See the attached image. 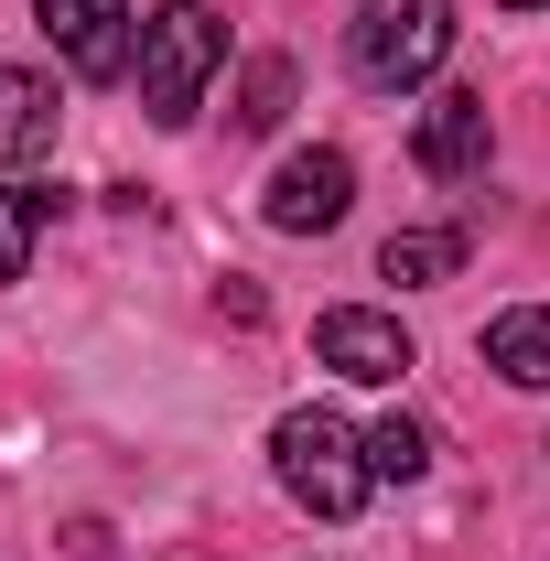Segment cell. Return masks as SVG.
<instances>
[{
    "label": "cell",
    "instance_id": "6da1fadb",
    "mask_svg": "<svg viewBox=\"0 0 550 561\" xmlns=\"http://www.w3.org/2000/svg\"><path fill=\"white\" fill-rule=\"evenodd\" d=\"M216 66H227V22H216L206 0H162L140 22V108H151V130H184L206 108Z\"/></svg>",
    "mask_w": 550,
    "mask_h": 561
},
{
    "label": "cell",
    "instance_id": "7a4b0ae2",
    "mask_svg": "<svg viewBox=\"0 0 550 561\" xmlns=\"http://www.w3.org/2000/svg\"><path fill=\"white\" fill-rule=\"evenodd\" d=\"M271 476L291 486V507H313V518H356V507H367V486H378L367 432H345L335 411H280Z\"/></svg>",
    "mask_w": 550,
    "mask_h": 561
},
{
    "label": "cell",
    "instance_id": "3957f363",
    "mask_svg": "<svg viewBox=\"0 0 550 561\" xmlns=\"http://www.w3.org/2000/svg\"><path fill=\"white\" fill-rule=\"evenodd\" d=\"M356 76L378 87V98H400L421 76L454 55V0H356Z\"/></svg>",
    "mask_w": 550,
    "mask_h": 561
},
{
    "label": "cell",
    "instance_id": "277c9868",
    "mask_svg": "<svg viewBox=\"0 0 550 561\" xmlns=\"http://www.w3.org/2000/svg\"><path fill=\"white\" fill-rule=\"evenodd\" d=\"M345 206H356V162L345 151H291L271 173V195H260V216L280 238H324V227H345Z\"/></svg>",
    "mask_w": 550,
    "mask_h": 561
},
{
    "label": "cell",
    "instance_id": "5b68a950",
    "mask_svg": "<svg viewBox=\"0 0 550 561\" xmlns=\"http://www.w3.org/2000/svg\"><path fill=\"white\" fill-rule=\"evenodd\" d=\"M485 151H496V119H485V98H475V87H443V98L421 108V130H411V162L432 173V184H475Z\"/></svg>",
    "mask_w": 550,
    "mask_h": 561
},
{
    "label": "cell",
    "instance_id": "8992f818",
    "mask_svg": "<svg viewBox=\"0 0 550 561\" xmlns=\"http://www.w3.org/2000/svg\"><path fill=\"white\" fill-rule=\"evenodd\" d=\"M313 356H324L335 378H356V389H400V378H411V335H400L389 313H367V302L324 313V324H313Z\"/></svg>",
    "mask_w": 550,
    "mask_h": 561
},
{
    "label": "cell",
    "instance_id": "52a82bcc",
    "mask_svg": "<svg viewBox=\"0 0 550 561\" xmlns=\"http://www.w3.org/2000/svg\"><path fill=\"white\" fill-rule=\"evenodd\" d=\"M33 22H44L55 55H66L76 76H98V87L130 66V11H119V0H33Z\"/></svg>",
    "mask_w": 550,
    "mask_h": 561
},
{
    "label": "cell",
    "instance_id": "ba28073f",
    "mask_svg": "<svg viewBox=\"0 0 550 561\" xmlns=\"http://www.w3.org/2000/svg\"><path fill=\"white\" fill-rule=\"evenodd\" d=\"M55 119H66L55 87H44L33 66L0 55V162H44V151H55Z\"/></svg>",
    "mask_w": 550,
    "mask_h": 561
},
{
    "label": "cell",
    "instance_id": "9c48e42d",
    "mask_svg": "<svg viewBox=\"0 0 550 561\" xmlns=\"http://www.w3.org/2000/svg\"><path fill=\"white\" fill-rule=\"evenodd\" d=\"M485 367H496L507 389H550V313L540 302H507V313L485 324Z\"/></svg>",
    "mask_w": 550,
    "mask_h": 561
},
{
    "label": "cell",
    "instance_id": "30bf717a",
    "mask_svg": "<svg viewBox=\"0 0 550 561\" xmlns=\"http://www.w3.org/2000/svg\"><path fill=\"white\" fill-rule=\"evenodd\" d=\"M378 271L400 280V291H432V280L465 271V227H400L389 249H378Z\"/></svg>",
    "mask_w": 550,
    "mask_h": 561
},
{
    "label": "cell",
    "instance_id": "8fae6325",
    "mask_svg": "<svg viewBox=\"0 0 550 561\" xmlns=\"http://www.w3.org/2000/svg\"><path fill=\"white\" fill-rule=\"evenodd\" d=\"M44 216H66V184H11V195H0V280L33 271V238H44Z\"/></svg>",
    "mask_w": 550,
    "mask_h": 561
},
{
    "label": "cell",
    "instance_id": "7c38bea8",
    "mask_svg": "<svg viewBox=\"0 0 550 561\" xmlns=\"http://www.w3.org/2000/svg\"><path fill=\"white\" fill-rule=\"evenodd\" d=\"M367 465H378L389 486H411L421 465H432V432H421L411 411H389V421H378V432H367Z\"/></svg>",
    "mask_w": 550,
    "mask_h": 561
},
{
    "label": "cell",
    "instance_id": "4fadbf2b",
    "mask_svg": "<svg viewBox=\"0 0 550 561\" xmlns=\"http://www.w3.org/2000/svg\"><path fill=\"white\" fill-rule=\"evenodd\" d=\"M280 108H291V66H280V55H260V66H249V87H238V130H271Z\"/></svg>",
    "mask_w": 550,
    "mask_h": 561
},
{
    "label": "cell",
    "instance_id": "5bb4252c",
    "mask_svg": "<svg viewBox=\"0 0 550 561\" xmlns=\"http://www.w3.org/2000/svg\"><path fill=\"white\" fill-rule=\"evenodd\" d=\"M507 11H540V0H507Z\"/></svg>",
    "mask_w": 550,
    "mask_h": 561
}]
</instances>
